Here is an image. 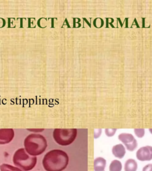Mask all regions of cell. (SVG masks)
Listing matches in <instances>:
<instances>
[{
	"mask_svg": "<svg viewBox=\"0 0 152 171\" xmlns=\"http://www.w3.org/2000/svg\"><path fill=\"white\" fill-rule=\"evenodd\" d=\"M137 162L133 159H128L124 165V170L125 171H136L137 169Z\"/></svg>",
	"mask_w": 152,
	"mask_h": 171,
	"instance_id": "30bf717a",
	"label": "cell"
},
{
	"mask_svg": "<svg viewBox=\"0 0 152 171\" xmlns=\"http://www.w3.org/2000/svg\"><path fill=\"white\" fill-rule=\"evenodd\" d=\"M103 171H104V170H103Z\"/></svg>",
	"mask_w": 152,
	"mask_h": 171,
	"instance_id": "d6986e66",
	"label": "cell"
},
{
	"mask_svg": "<svg viewBox=\"0 0 152 171\" xmlns=\"http://www.w3.org/2000/svg\"><path fill=\"white\" fill-rule=\"evenodd\" d=\"M6 25V21L4 19L0 18V28H3Z\"/></svg>",
	"mask_w": 152,
	"mask_h": 171,
	"instance_id": "2e32d148",
	"label": "cell"
},
{
	"mask_svg": "<svg viewBox=\"0 0 152 171\" xmlns=\"http://www.w3.org/2000/svg\"><path fill=\"white\" fill-rule=\"evenodd\" d=\"M12 161L14 164L24 171H29L35 168L37 162V158L29 155L24 148H21L16 150L14 154Z\"/></svg>",
	"mask_w": 152,
	"mask_h": 171,
	"instance_id": "3957f363",
	"label": "cell"
},
{
	"mask_svg": "<svg viewBox=\"0 0 152 171\" xmlns=\"http://www.w3.org/2000/svg\"><path fill=\"white\" fill-rule=\"evenodd\" d=\"M15 137V131L11 128L0 129V145L9 143Z\"/></svg>",
	"mask_w": 152,
	"mask_h": 171,
	"instance_id": "52a82bcc",
	"label": "cell"
},
{
	"mask_svg": "<svg viewBox=\"0 0 152 171\" xmlns=\"http://www.w3.org/2000/svg\"><path fill=\"white\" fill-rule=\"evenodd\" d=\"M122 163L119 161L114 160L110 163L109 171H121Z\"/></svg>",
	"mask_w": 152,
	"mask_h": 171,
	"instance_id": "8fae6325",
	"label": "cell"
},
{
	"mask_svg": "<svg viewBox=\"0 0 152 171\" xmlns=\"http://www.w3.org/2000/svg\"><path fill=\"white\" fill-rule=\"evenodd\" d=\"M112 154L116 157V158L119 159L123 158L126 153V148L124 147V146L121 144H119V145H117L114 146L112 147Z\"/></svg>",
	"mask_w": 152,
	"mask_h": 171,
	"instance_id": "ba28073f",
	"label": "cell"
},
{
	"mask_svg": "<svg viewBox=\"0 0 152 171\" xmlns=\"http://www.w3.org/2000/svg\"><path fill=\"white\" fill-rule=\"evenodd\" d=\"M69 162L68 156L66 152L59 149L48 152L44 157L42 164L47 171H62Z\"/></svg>",
	"mask_w": 152,
	"mask_h": 171,
	"instance_id": "6da1fadb",
	"label": "cell"
},
{
	"mask_svg": "<svg viewBox=\"0 0 152 171\" xmlns=\"http://www.w3.org/2000/svg\"><path fill=\"white\" fill-rule=\"evenodd\" d=\"M118 138L125 145L128 150L133 152L137 147V142L134 136L130 134L122 133L119 135Z\"/></svg>",
	"mask_w": 152,
	"mask_h": 171,
	"instance_id": "5b68a950",
	"label": "cell"
},
{
	"mask_svg": "<svg viewBox=\"0 0 152 171\" xmlns=\"http://www.w3.org/2000/svg\"><path fill=\"white\" fill-rule=\"evenodd\" d=\"M48 144L44 136L39 134H31L24 141V149L29 154L36 156L41 154L46 150Z\"/></svg>",
	"mask_w": 152,
	"mask_h": 171,
	"instance_id": "7a4b0ae2",
	"label": "cell"
},
{
	"mask_svg": "<svg viewBox=\"0 0 152 171\" xmlns=\"http://www.w3.org/2000/svg\"><path fill=\"white\" fill-rule=\"evenodd\" d=\"M142 171H152V164H148L146 165L143 168Z\"/></svg>",
	"mask_w": 152,
	"mask_h": 171,
	"instance_id": "9a60e30c",
	"label": "cell"
},
{
	"mask_svg": "<svg viewBox=\"0 0 152 171\" xmlns=\"http://www.w3.org/2000/svg\"><path fill=\"white\" fill-rule=\"evenodd\" d=\"M150 132H151V133L152 134V129H150Z\"/></svg>",
	"mask_w": 152,
	"mask_h": 171,
	"instance_id": "ac0fdd59",
	"label": "cell"
},
{
	"mask_svg": "<svg viewBox=\"0 0 152 171\" xmlns=\"http://www.w3.org/2000/svg\"><path fill=\"white\" fill-rule=\"evenodd\" d=\"M134 131H135V134L138 137L142 138L144 136V130L143 129H136L134 130Z\"/></svg>",
	"mask_w": 152,
	"mask_h": 171,
	"instance_id": "4fadbf2b",
	"label": "cell"
},
{
	"mask_svg": "<svg viewBox=\"0 0 152 171\" xmlns=\"http://www.w3.org/2000/svg\"><path fill=\"white\" fill-rule=\"evenodd\" d=\"M136 157L140 161H150L152 160V146L142 147L137 150Z\"/></svg>",
	"mask_w": 152,
	"mask_h": 171,
	"instance_id": "8992f818",
	"label": "cell"
},
{
	"mask_svg": "<svg viewBox=\"0 0 152 171\" xmlns=\"http://www.w3.org/2000/svg\"><path fill=\"white\" fill-rule=\"evenodd\" d=\"M28 130L29 131H33V132H36V131L40 132V131H44V129H29Z\"/></svg>",
	"mask_w": 152,
	"mask_h": 171,
	"instance_id": "e0dca14e",
	"label": "cell"
},
{
	"mask_svg": "<svg viewBox=\"0 0 152 171\" xmlns=\"http://www.w3.org/2000/svg\"><path fill=\"white\" fill-rule=\"evenodd\" d=\"M106 165V160L102 158L98 157L94 161V171H103Z\"/></svg>",
	"mask_w": 152,
	"mask_h": 171,
	"instance_id": "9c48e42d",
	"label": "cell"
},
{
	"mask_svg": "<svg viewBox=\"0 0 152 171\" xmlns=\"http://www.w3.org/2000/svg\"><path fill=\"white\" fill-rule=\"evenodd\" d=\"M77 135V130L73 129H55L53 132V137L57 143L61 146L71 145L76 140Z\"/></svg>",
	"mask_w": 152,
	"mask_h": 171,
	"instance_id": "277c9868",
	"label": "cell"
},
{
	"mask_svg": "<svg viewBox=\"0 0 152 171\" xmlns=\"http://www.w3.org/2000/svg\"><path fill=\"white\" fill-rule=\"evenodd\" d=\"M0 170L1 171H23L19 168L13 166L9 164L3 163L0 165Z\"/></svg>",
	"mask_w": 152,
	"mask_h": 171,
	"instance_id": "7c38bea8",
	"label": "cell"
},
{
	"mask_svg": "<svg viewBox=\"0 0 152 171\" xmlns=\"http://www.w3.org/2000/svg\"><path fill=\"white\" fill-rule=\"evenodd\" d=\"M116 131H117L116 129H106L105 133L106 136L109 137H111L115 134Z\"/></svg>",
	"mask_w": 152,
	"mask_h": 171,
	"instance_id": "5bb4252c",
	"label": "cell"
}]
</instances>
